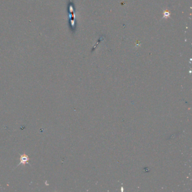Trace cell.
I'll list each match as a JSON object with an SVG mask.
<instances>
[{
  "label": "cell",
  "instance_id": "cell-1",
  "mask_svg": "<svg viewBox=\"0 0 192 192\" xmlns=\"http://www.w3.org/2000/svg\"><path fill=\"white\" fill-rule=\"evenodd\" d=\"M20 155V163H18V164L16 166V167L15 168L18 167V166H20L21 164H23V166H25V164H28L29 165L31 166V164L29 163V157L28 156V155H27L25 153L21 154L19 153Z\"/></svg>",
  "mask_w": 192,
  "mask_h": 192
}]
</instances>
